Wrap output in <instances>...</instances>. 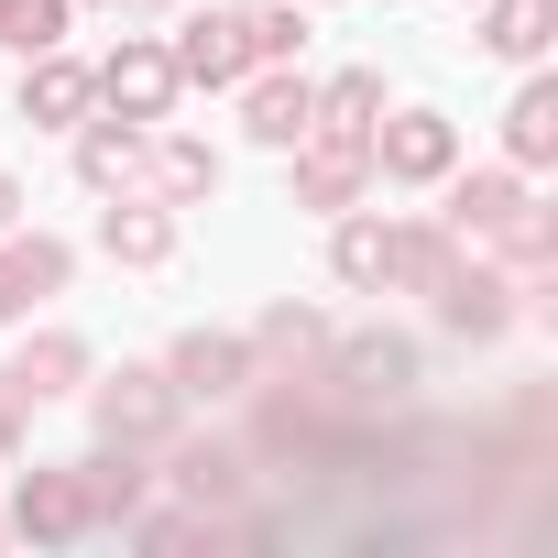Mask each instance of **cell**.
I'll use <instances>...</instances> for the list:
<instances>
[{
	"label": "cell",
	"mask_w": 558,
	"mask_h": 558,
	"mask_svg": "<svg viewBox=\"0 0 558 558\" xmlns=\"http://www.w3.org/2000/svg\"><path fill=\"white\" fill-rule=\"evenodd\" d=\"M143 197H165V208H197V197H219V154L197 143V132H143Z\"/></svg>",
	"instance_id": "5bb4252c"
},
{
	"label": "cell",
	"mask_w": 558,
	"mask_h": 558,
	"mask_svg": "<svg viewBox=\"0 0 558 558\" xmlns=\"http://www.w3.org/2000/svg\"><path fill=\"white\" fill-rule=\"evenodd\" d=\"M482 45H493L504 66H536V56L558 45V0H482Z\"/></svg>",
	"instance_id": "ffe728a7"
},
{
	"label": "cell",
	"mask_w": 558,
	"mask_h": 558,
	"mask_svg": "<svg viewBox=\"0 0 558 558\" xmlns=\"http://www.w3.org/2000/svg\"><path fill=\"white\" fill-rule=\"evenodd\" d=\"M110 12H175V0H110Z\"/></svg>",
	"instance_id": "f1b7e54d"
},
{
	"label": "cell",
	"mask_w": 558,
	"mask_h": 558,
	"mask_svg": "<svg viewBox=\"0 0 558 558\" xmlns=\"http://www.w3.org/2000/svg\"><path fill=\"white\" fill-rule=\"evenodd\" d=\"M449 263H460L449 219H351L340 208V230H329V274L351 296H427Z\"/></svg>",
	"instance_id": "6da1fadb"
},
{
	"label": "cell",
	"mask_w": 558,
	"mask_h": 558,
	"mask_svg": "<svg viewBox=\"0 0 558 558\" xmlns=\"http://www.w3.org/2000/svg\"><path fill=\"white\" fill-rule=\"evenodd\" d=\"M77 175L99 197H132L143 186V121H77Z\"/></svg>",
	"instance_id": "2e32d148"
},
{
	"label": "cell",
	"mask_w": 558,
	"mask_h": 558,
	"mask_svg": "<svg viewBox=\"0 0 558 558\" xmlns=\"http://www.w3.org/2000/svg\"><path fill=\"white\" fill-rule=\"evenodd\" d=\"M66 12H77V0H0V45H12V56H56Z\"/></svg>",
	"instance_id": "603a6c76"
},
{
	"label": "cell",
	"mask_w": 558,
	"mask_h": 558,
	"mask_svg": "<svg viewBox=\"0 0 558 558\" xmlns=\"http://www.w3.org/2000/svg\"><path fill=\"white\" fill-rule=\"evenodd\" d=\"M88 416H99L110 449H165L175 416H186V395L165 384V362H121L110 384H88Z\"/></svg>",
	"instance_id": "3957f363"
},
{
	"label": "cell",
	"mask_w": 558,
	"mask_h": 558,
	"mask_svg": "<svg viewBox=\"0 0 558 558\" xmlns=\"http://www.w3.org/2000/svg\"><path fill=\"white\" fill-rule=\"evenodd\" d=\"M99 99H110V121H143V132H154V121L186 99V77H175V56H165L154 34H121V56L99 66Z\"/></svg>",
	"instance_id": "8992f818"
},
{
	"label": "cell",
	"mask_w": 558,
	"mask_h": 558,
	"mask_svg": "<svg viewBox=\"0 0 558 558\" xmlns=\"http://www.w3.org/2000/svg\"><path fill=\"white\" fill-rule=\"evenodd\" d=\"M252 362H263L252 340H230V329H186V340L165 351V384H175L186 405H219V395H241V384H252Z\"/></svg>",
	"instance_id": "8fae6325"
},
{
	"label": "cell",
	"mask_w": 558,
	"mask_h": 558,
	"mask_svg": "<svg viewBox=\"0 0 558 558\" xmlns=\"http://www.w3.org/2000/svg\"><path fill=\"white\" fill-rule=\"evenodd\" d=\"M427 296H438V329H460V340H504V329L525 318V307H514L525 286H514V274H493V263H471V252L438 274Z\"/></svg>",
	"instance_id": "ba28073f"
},
{
	"label": "cell",
	"mask_w": 558,
	"mask_h": 558,
	"mask_svg": "<svg viewBox=\"0 0 558 558\" xmlns=\"http://www.w3.org/2000/svg\"><path fill=\"white\" fill-rule=\"evenodd\" d=\"M23 208H34V197H23L12 175H0V230H23Z\"/></svg>",
	"instance_id": "83f0119b"
},
{
	"label": "cell",
	"mask_w": 558,
	"mask_h": 558,
	"mask_svg": "<svg viewBox=\"0 0 558 558\" xmlns=\"http://www.w3.org/2000/svg\"><path fill=\"white\" fill-rule=\"evenodd\" d=\"M110 514H99V482H88V460H66V471H23V493H12V536H34V547H77V536H99Z\"/></svg>",
	"instance_id": "277c9868"
},
{
	"label": "cell",
	"mask_w": 558,
	"mask_h": 558,
	"mask_svg": "<svg viewBox=\"0 0 558 558\" xmlns=\"http://www.w3.org/2000/svg\"><path fill=\"white\" fill-rule=\"evenodd\" d=\"M373 121H384V77L373 66H340L318 88V132H373Z\"/></svg>",
	"instance_id": "7402d4cb"
},
{
	"label": "cell",
	"mask_w": 558,
	"mask_h": 558,
	"mask_svg": "<svg viewBox=\"0 0 558 558\" xmlns=\"http://www.w3.org/2000/svg\"><path fill=\"white\" fill-rule=\"evenodd\" d=\"M66 274H77V252L56 230H0V318L23 329L45 296H66Z\"/></svg>",
	"instance_id": "30bf717a"
},
{
	"label": "cell",
	"mask_w": 558,
	"mask_h": 558,
	"mask_svg": "<svg viewBox=\"0 0 558 558\" xmlns=\"http://www.w3.org/2000/svg\"><path fill=\"white\" fill-rule=\"evenodd\" d=\"M165 482H175V493H186V504H197V514H230V504H241V482H252V471H241V449H219V438H186V449H175V471H165Z\"/></svg>",
	"instance_id": "d6986e66"
},
{
	"label": "cell",
	"mask_w": 558,
	"mask_h": 558,
	"mask_svg": "<svg viewBox=\"0 0 558 558\" xmlns=\"http://www.w3.org/2000/svg\"><path fill=\"white\" fill-rule=\"evenodd\" d=\"M252 351H286V362H307V351H329V318H318V307H274V318L252 329Z\"/></svg>",
	"instance_id": "d4e9b609"
},
{
	"label": "cell",
	"mask_w": 558,
	"mask_h": 558,
	"mask_svg": "<svg viewBox=\"0 0 558 558\" xmlns=\"http://www.w3.org/2000/svg\"><path fill=\"white\" fill-rule=\"evenodd\" d=\"M12 373L34 384V405H56V395H77V384H88V340L45 329V340H23V362H12Z\"/></svg>",
	"instance_id": "44dd1931"
},
{
	"label": "cell",
	"mask_w": 558,
	"mask_h": 558,
	"mask_svg": "<svg viewBox=\"0 0 558 558\" xmlns=\"http://www.w3.org/2000/svg\"><path fill=\"white\" fill-rule=\"evenodd\" d=\"M165 56H175L186 88H241V77H252V23H241V12H197Z\"/></svg>",
	"instance_id": "7c38bea8"
},
{
	"label": "cell",
	"mask_w": 558,
	"mask_h": 558,
	"mask_svg": "<svg viewBox=\"0 0 558 558\" xmlns=\"http://www.w3.org/2000/svg\"><path fill=\"white\" fill-rule=\"evenodd\" d=\"M241 132H252L263 154H296V143L318 132V77H307V66H252V77H241Z\"/></svg>",
	"instance_id": "5b68a950"
},
{
	"label": "cell",
	"mask_w": 558,
	"mask_h": 558,
	"mask_svg": "<svg viewBox=\"0 0 558 558\" xmlns=\"http://www.w3.org/2000/svg\"><path fill=\"white\" fill-rule=\"evenodd\" d=\"M340 395H405L416 384V340H395V329H373V340H340Z\"/></svg>",
	"instance_id": "ac0fdd59"
},
{
	"label": "cell",
	"mask_w": 558,
	"mask_h": 558,
	"mask_svg": "<svg viewBox=\"0 0 558 558\" xmlns=\"http://www.w3.org/2000/svg\"><path fill=\"white\" fill-rule=\"evenodd\" d=\"M99 252L110 263H132V274H154V263H175V208L165 197H110V219H99Z\"/></svg>",
	"instance_id": "9a60e30c"
},
{
	"label": "cell",
	"mask_w": 558,
	"mask_h": 558,
	"mask_svg": "<svg viewBox=\"0 0 558 558\" xmlns=\"http://www.w3.org/2000/svg\"><path fill=\"white\" fill-rule=\"evenodd\" d=\"M449 165H460V132L438 110H384L373 121V175L384 186H438Z\"/></svg>",
	"instance_id": "52a82bcc"
},
{
	"label": "cell",
	"mask_w": 558,
	"mask_h": 558,
	"mask_svg": "<svg viewBox=\"0 0 558 558\" xmlns=\"http://www.w3.org/2000/svg\"><path fill=\"white\" fill-rule=\"evenodd\" d=\"M132 536H143V547H197V536H219V514H143Z\"/></svg>",
	"instance_id": "4316f807"
},
{
	"label": "cell",
	"mask_w": 558,
	"mask_h": 558,
	"mask_svg": "<svg viewBox=\"0 0 558 558\" xmlns=\"http://www.w3.org/2000/svg\"><path fill=\"white\" fill-rule=\"evenodd\" d=\"M438 186H449L438 219H449L460 252H504L514 274H547V263H558V219L525 197V175H504V165H493V175H460V165H449Z\"/></svg>",
	"instance_id": "7a4b0ae2"
},
{
	"label": "cell",
	"mask_w": 558,
	"mask_h": 558,
	"mask_svg": "<svg viewBox=\"0 0 558 558\" xmlns=\"http://www.w3.org/2000/svg\"><path fill=\"white\" fill-rule=\"evenodd\" d=\"M362 186H373V132H307L296 143V208H362Z\"/></svg>",
	"instance_id": "9c48e42d"
},
{
	"label": "cell",
	"mask_w": 558,
	"mask_h": 558,
	"mask_svg": "<svg viewBox=\"0 0 558 558\" xmlns=\"http://www.w3.org/2000/svg\"><path fill=\"white\" fill-rule=\"evenodd\" d=\"M99 110V66H77L66 45L56 56H23V121H45V132H77Z\"/></svg>",
	"instance_id": "4fadbf2b"
},
{
	"label": "cell",
	"mask_w": 558,
	"mask_h": 558,
	"mask_svg": "<svg viewBox=\"0 0 558 558\" xmlns=\"http://www.w3.org/2000/svg\"><path fill=\"white\" fill-rule=\"evenodd\" d=\"M23 438H34V384H23L12 362H0V460H12Z\"/></svg>",
	"instance_id": "484cf974"
},
{
	"label": "cell",
	"mask_w": 558,
	"mask_h": 558,
	"mask_svg": "<svg viewBox=\"0 0 558 558\" xmlns=\"http://www.w3.org/2000/svg\"><path fill=\"white\" fill-rule=\"evenodd\" d=\"M504 154H514V175L558 165V77H525V88H514V110H504Z\"/></svg>",
	"instance_id": "e0dca14e"
},
{
	"label": "cell",
	"mask_w": 558,
	"mask_h": 558,
	"mask_svg": "<svg viewBox=\"0 0 558 558\" xmlns=\"http://www.w3.org/2000/svg\"><path fill=\"white\" fill-rule=\"evenodd\" d=\"M241 23H252V66H296L307 56V0H263Z\"/></svg>",
	"instance_id": "cb8c5ba5"
},
{
	"label": "cell",
	"mask_w": 558,
	"mask_h": 558,
	"mask_svg": "<svg viewBox=\"0 0 558 558\" xmlns=\"http://www.w3.org/2000/svg\"><path fill=\"white\" fill-rule=\"evenodd\" d=\"M0 536H12V525H0Z\"/></svg>",
	"instance_id": "f546056e"
}]
</instances>
